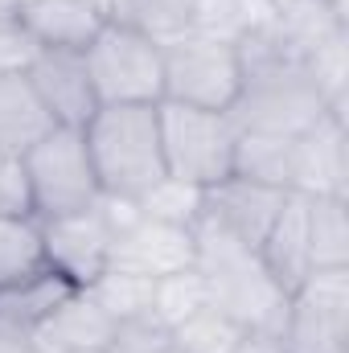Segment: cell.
I'll list each match as a JSON object with an SVG mask.
<instances>
[{
    "label": "cell",
    "instance_id": "9",
    "mask_svg": "<svg viewBox=\"0 0 349 353\" xmlns=\"http://www.w3.org/2000/svg\"><path fill=\"white\" fill-rule=\"evenodd\" d=\"M111 239H115V201L111 197H99L90 210L41 222L46 267H54L74 288H90L111 267Z\"/></svg>",
    "mask_w": 349,
    "mask_h": 353
},
{
    "label": "cell",
    "instance_id": "15",
    "mask_svg": "<svg viewBox=\"0 0 349 353\" xmlns=\"http://www.w3.org/2000/svg\"><path fill=\"white\" fill-rule=\"evenodd\" d=\"M115 333V321L99 308V300L87 288H79L33 337L29 350L33 353H107Z\"/></svg>",
    "mask_w": 349,
    "mask_h": 353
},
{
    "label": "cell",
    "instance_id": "25",
    "mask_svg": "<svg viewBox=\"0 0 349 353\" xmlns=\"http://www.w3.org/2000/svg\"><path fill=\"white\" fill-rule=\"evenodd\" d=\"M210 296H206V283L197 275V267L189 271H177V275H165L157 279V292H152V312L173 329L177 321H185L193 308H201Z\"/></svg>",
    "mask_w": 349,
    "mask_h": 353
},
{
    "label": "cell",
    "instance_id": "11",
    "mask_svg": "<svg viewBox=\"0 0 349 353\" xmlns=\"http://www.w3.org/2000/svg\"><path fill=\"white\" fill-rule=\"evenodd\" d=\"M292 189H275V185H263V181H251L243 173L222 176L218 185L201 189V214L210 222H218L222 230H230L235 239H243L247 247L259 251V243L267 239L275 214L283 210V197Z\"/></svg>",
    "mask_w": 349,
    "mask_h": 353
},
{
    "label": "cell",
    "instance_id": "1",
    "mask_svg": "<svg viewBox=\"0 0 349 353\" xmlns=\"http://www.w3.org/2000/svg\"><path fill=\"white\" fill-rule=\"evenodd\" d=\"M235 41L243 58V90L230 107V119L239 132L300 136L325 111H341L321 90L308 54L283 33L275 17L251 21Z\"/></svg>",
    "mask_w": 349,
    "mask_h": 353
},
{
    "label": "cell",
    "instance_id": "7",
    "mask_svg": "<svg viewBox=\"0 0 349 353\" xmlns=\"http://www.w3.org/2000/svg\"><path fill=\"white\" fill-rule=\"evenodd\" d=\"M21 169H25V189H29V214L37 222L90 210L103 197L87 140H83V128L46 132L21 157Z\"/></svg>",
    "mask_w": 349,
    "mask_h": 353
},
{
    "label": "cell",
    "instance_id": "30",
    "mask_svg": "<svg viewBox=\"0 0 349 353\" xmlns=\"http://www.w3.org/2000/svg\"><path fill=\"white\" fill-rule=\"evenodd\" d=\"M148 353H181V350H177L173 341H169V345H157V350H148Z\"/></svg>",
    "mask_w": 349,
    "mask_h": 353
},
{
    "label": "cell",
    "instance_id": "14",
    "mask_svg": "<svg viewBox=\"0 0 349 353\" xmlns=\"http://www.w3.org/2000/svg\"><path fill=\"white\" fill-rule=\"evenodd\" d=\"M259 259L271 279L292 296L312 275V247H308V193H288L283 210L275 214L267 239L259 243Z\"/></svg>",
    "mask_w": 349,
    "mask_h": 353
},
{
    "label": "cell",
    "instance_id": "12",
    "mask_svg": "<svg viewBox=\"0 0 349 353\" xmlns=\"http://www.w3.org/2000/svg\"><path fill=\"white\" fill-rule=\"evenodd\" d=\"M25 74H29L37 99L46 103V111L54 115L58 128H83L90 115L99 111V99H94V87H90L83 50L41 46V54L33 58V66Z\"/></svg>",
    "mask_w": 349,
    "mask_h": 353
},
{
    "label": "cell",
    "instance_id": "8",
    "mask_svg": "<svg viewBox=\"0 0 349 353\" xmlns=\"http://www.w3.org/2000/svg\"><path fill=\"white\" fill-rule=\"evenodd\" d=\"M279 341L288 353H346L349 271H312L288 296Z\"/></svg>",
    "mask_w": 349,
    "mask_h": 353
},
{
    "label": "cell",
    "instance_id": "3",
    "mask_svg": "<svg viewBox=\"0 0 349 353\" xmlns=\"http://www.w3.org/2000/svg\"><path fill=\"white\" fill-rule=\"evenodd\" d=\"M83 140L103 197L140 201L152 185L169 176L157 107H99L83 123Z\"/></svg>",
    "mask_w": 349,
    "mask_h": 353
},
{
    "label": "cell",
    "instance_id": "17",
    "mask_svg": "<svg viewBox=\"0 0 349 353\" xmlns=\"http://www.w3.org/2000/svg\"><path fill=\"white\" fill-rule=\"evenodd\" d=\"M25 29L54 50H87V41L111 21L103 0H29L21 8Z\"/></svg>",
    "mask_w": 349,
    "mask_h": 353
},
{
    "label": "cell",
    "instance_id": "10",
    "mask_svg": "<svg viewBox=\"0 0 349 353\" xmlns=\"http://www.w3.org/2000/svg\"><path fill=\"white\" fill-rule=\"evenodd\" d=\"M193 259H197V243H193L189 226L148 218L132 201H115V239H111V267L115 271L165 279L177 271H189Z\"/></svg>",
    "mask_w": 349,
    "mask_h": 353
},
{
    "label": "cell",
    "instance_id": "29",
    "mask_svg": "<svg viewBox=\"0 0 349 353\" xmlns=\"http://www.w3.org/2000/svg\"><path fill=\"white\" fill-rule=\"evenodd\" d=\"M0 353H33L29 341H17V337H0Z\"/></svg>",
    "mask_w": 349,
    "mask_h": 353
},
{
    "label": "cell",
    "instance_id": "19",
    "mask_svg": "<svg viewBox=\"0 0 349 353\" xmlns=\"http://www.w3.org/2000/svg\"><path fill=\"white\" fill-rule=\"evenodd\" d=\"M292 161H296V136H271V132H239L235 144V173L292 189Z\"/></svg>",
    "mask_w": 349,
    "mask_h": 353
},
{
    "label": "cell",
    "instance_id": "23",
    "mask_svg": "<svg viewBox=\"0 0 349 353\" xmlns=\"http://www.w3.org/2000/svg\"><path fill=\"white\" fill-rule=\"evenodd\" d=\"M87 292L99 300V308H103L111 321H123V316L152 312V292H157V279L107 267V271H103V275H99V279L87 288Z\"/></svg>",
    "mask_w": 349,
    "mask_h": 353
},
{
    "label": "cell",
    "instance_id": "24",
    "mask_svg": "<svg viewBox=\"0 0 349 353\" xmlns=\"http://www.w3.org/2000/svg\"><path fill=\"white\" fill-rule=\"evenodd\" d=\"M132 205H136L140 214H148V218H161V222H173V226H189V230H193V222L201 218V189L165 176L161 185H152V189H148L140 201H132Z\"/></svg>",
    "mask_w": 349,
    "mask_h": 353
},
{
    "label": "cell",
    "instance_id": "6",
    "mask_svg": "<svg viewBox=\"0 0 349 353\" xmlns=\"http://www.w3.org/2000/svg\"><path fill=\"white\" fill-rule=\"evenodd\" d=\"M165 46V103L230 111L243 90L239 41L222 33H177Z\"/></svg>",
    "mask_w": 349,
    "mask_h": 353
},
{
    "label": "cell",
    "instance_id": "21",
    "mask_svg": "<svg viewBox=\"0 0 349 353\" xmlns=\"http://www.w3.org/2000/svg\"><path fill=\"white\" fill-rule=\"evenodd\" d=\"M169 337H173V345L181 353H235L239 341L247 337V329L235 316H226L218 304L206 300L185 321H177L173 329H169Z\"/></svg>",
    "mask_w": 349,
    "mask_h": 353
},
{
    "label": "cell",
    "instance_id": "4",
    "mask_svg": "<svg viewBox=\"0 0 349 353\" xmlns=\"http://www.w3.org/2000/svg\"><path fill=\"white\" fill-rule=\"evenodd\" d=\"M99 107H157L165 99V46L148 29L111 17L83 50Z\"/></svg>",
    "mask_w": 349,
    "mask_h": 353
},
{
    "label": "cell",
    "instance_id": "27",
    "mask_svg": "<svg viewBox=\"0 0 349 353\" xmlns=\"http://www.w3.org/2000/svg\"><path fill=\"white\" fill-rule=\"evenodd\" d=\"M0 214H29V189L21 157L0 152Z\"/></svg>",
    "mask_w": 349,
    "mask_h": 353
},
{
    "label": "cell",
    "instance_id": "16",
    "mask_svg": "<svg viewBox=\"0 0 349 353\" xmlns=\"http://www.w3.org/2000/svg\"><path fill=\"white\" fill-rule=\"evenodd\" d=\"M79 288L66 283L54 267H41L8 288H0V337L29 341Z\"/></svg>",
    "mask_w": 349,
    "mask_h": 353
},
{
    "label": "cell",
    "instance_id": "2",
    "mask_svg": "<svg viewBox=\"0 0 349 353\" xmlns=\"http://www.w3.org/2000/svg\"><path fill=\"white\" fill-rule=\"evenodd\" d=\"M193 243H197V275L206 283L210 304H218L226 316H235L247 333H275L288 312V292L271 279L263 267L259 251L210 222L206 214L193 222Z\"/></svg>",
    "mask_w": 349,
    "mask_h": 353
},
{
    "label": "cell",
    "instance_id": "5",
    "mask_svg": "<svg viewBox=\"0 0 349 353\" xmlns=\"http://www.w3.org/2000/svg\"><path fill=\"white\" fill-rule=\"evenodd\" d=\"M161 119V152L165 173L173 181H185L193 189H210L222 176L235 173V144L239 128L230 111H206L185 103H157Z\"/></svg>",
    "mask_w": 349,
    "mask_h": 353
},
{
    "label": "cell",
    "instance_id": "13",
    "mask_svg": "<svg viewBox=\"0 0 349 353\" xmlns=\"http://www.w3.org/2000/svg\"><path fill=\"white\" fill-rule=\"evenodd\" d=\"M292 193L346 197V115L325 111L312 128L296 136Z\"/></svg>",
    "mask_w": 349,
    "mask_h": 353
},
{
    "label": "cell",
    "instance_id": "26",
    "mask_svg": "<svg viewBox=\"0 0 349 353\" xmlns=\"http://www.w3.org/2000/svg\"><path fill=\"white\" fill-rule=\"evenodd\" d=\"M37 54H41V41L25 29V21L0 17V74H25Z\"/></svg>",
    "mask_w": 349,
    "mask_h": 353
},
{
    "label": "cell",
    "instance_id": "20",
    "mask_svg": "<svg viewBox=\"0 0 349 353\" xmlns=\"http://www.w3.org/2000/svg\"><path fill=\"white\" fill-rule=\"evenodd\" d=\"M308 247L312 271H349L346 197H308Z\"/></svg>",
    "mask_w": 349,
    "mask_h": 353
},
{
    "label": "cell",
    "instance_id": "18",
    "mask_svg": "<svg viewBox=\"0 0 349 353\" xmlns=\"http://www.w3.org/2000/svg\"><path fill=\"white\" fill-rule=\"evenodd\" d=\"M54 128L58 123L37 99L29 74H0V152L25 157Z\"/></svg>",
    "mask_w": 349,
    "mask_h": 353
},
{
    "label": "cell",
    "instance_id": "22",
    "mask_svg": "<svg viewBox=\"0 0 349 353\" xmlns=\"http://www.w3.org/2000/svg\"><path fill=\"white\" fill-rule=\"evenodd\" d=\"M46 267L41 222L33 214H0V288Z\"/></svg>",
    "mask_w": 349,
    "mask_h": 353
},
{
    "label": "cell",
    "instance_id": "28",
    "mask_svg": "<svg viewBox=\"0 0 349 353\" xmlns=\"http://www.w3.org/2000/svg\"><path fill=\"white\" fill-rule=\"evenodd\" d=\"M235 353H288V350H283V341L275 333H247Z\"/></svg>",
    "mask_w": 349,
    "mask_h": 353
}]
</instances>
